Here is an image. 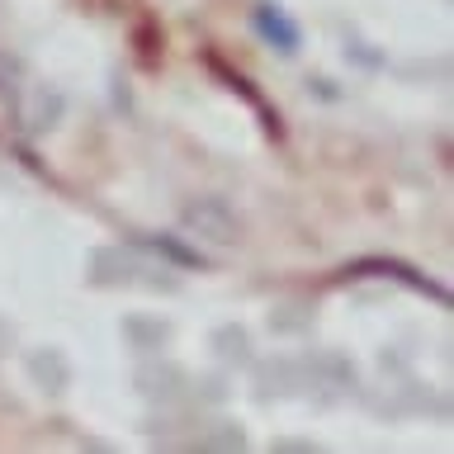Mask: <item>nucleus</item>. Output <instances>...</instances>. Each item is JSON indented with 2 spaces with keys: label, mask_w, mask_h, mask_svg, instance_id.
Here are the masks:
<instances>
[{
  "label": "nucleus",
  "mask_w": 454,
  "mask_h": 454,
  "mask_svg": "<svg viewBox=\"0 0 454 454\" xmlns=\"http://www.w3.org/2000/svg\"><path fill=\"white\" fill-rule=\"evenodd\" d=\"M133 43H137V62H142V67H156V62H161L166 34H161V24H156V20H147V14H142L137 28H133Z\"/></svg>",
  "instance_id": "5"
},
{
  "label": "nucleus",
  "mask_w": 454,
  "mask_h": 454,
  "mask_svg": "<svg viewBox=\"0 0 454 454\" xmlns=\"http://www.w3.org/2000/svg\"><path fill=\"white\" fill-rule=\"evenodd\" d=\"M251 28L261 34V43H270V48H279L284 57L298 52V43H303V28H298L289 20V10L275 5V0H261V5L251 10Z\"/></svg>",
  "instance_id": "3"
},
{
  "label": "nucleus",
  "mask_w": 454,
  "mask_h": 454,
  "mask_svg": "<svg viewBox=\"0 0 454 454\" xmlns=\"http://www.w3.org/2000/svg\"><path fill=\"white\" fill-rule=\"evenodd\" d=\"M152 247L161 251V255H170V261H180V265H204V255H199V251H190V247H180L176 237H156Z\"/></svg>",
  "instance_id": "6"
},
{
  "label": "nucleus",
  "mask_w": 454,
  "mask_h": 454,
  "mask_svg": "<svg viewBox=\"0 0 454 454\" xmlns=\"http://www.w3.org/2000/svg\"><path fill=\"white\" fill-rule=\"evenodd\" d=\"M184 218L199 223V227H208L213 241H237V232H241V227H237L232 218H227V208L218 204V199H199V204H194L190 213H184Z\"/></svg>",
  "instance_id": "4"
},
{
  "label": "nucleus",
  "mask_w": 454,
  "mask_h": 454,
  "mask_svg": "<svg viewBox=\"0 0 454 454\" xmlns=\"http://www.w3.org/2000/svg\"><path fill=\"white\" fill-rule=\"evenodd\" d=\"M340 279H397V284H407L411 294H426V298H435V303H450L445 284H435L431 275H421V270L407 265V261H393V255H364V261H350L346 270H340Z\"/></svg>",
  "instance_id": "1"
},
{
  "label": "nucleus",
  "mask_w": 454,
  "mask_h": 454,
  "mask_svg": "<svg viewBox=\"0 0 454 454\" xmlns=\"http://www.w3.org/2000/svg\"><path fill=\"white\" fill-rule=\"evenodd\" d=\"M204 67H208L213 76H218V81L227 85V90H232V95H241V99H247V105L255 109V119H261V128H265V137H275V142L284 137V123H279V114H275V109L265 105V95L255 90V85H251L247 76H241V71H232V67H227V62H223L218 52H204Z\"/></svg>",
  "instance_id": "2"
}]
</instances>
